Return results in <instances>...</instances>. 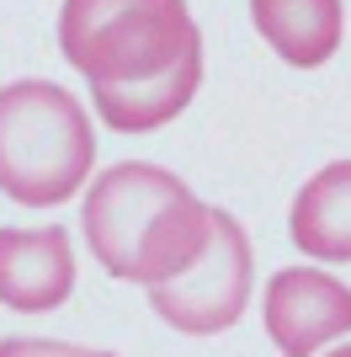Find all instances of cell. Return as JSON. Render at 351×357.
I'll use <instances>...</instances> for the list:
<instances>
[{
  "instance_id": "6da1fadb",
  "label": "cell",
  "mask_w": 351,
  "mask_h": 357,
  "mask_svg": "<svg viewBox=\"0 0 351 357\" xmlns=\"http://www.w3.org/2000/svg\"><path fill=\"white\" fill-rule=\"evenodd\" d=\"M58 48L117 134L176 123L203 86V32L187 0H64Z\"/></svg>"
},
{
  "instance_id": "7a4b0ae2",
  "label": "cell",
  "mask_w": 351,
  "mask_h": 357,
  "mask_svg": "<svg viewBox=\"0 0 351 357\" xmlns=\"http://www.w3.org/2000/svg\"><path fill=\"white\" fill-rule=\"evenodd\" d=\"M91 256L123 283H171L208 245V203L149 160H123L91 181L80 208Z\"/></svg>"
},
{
  "instance_id": "3957f363",
  "label": "cell",
  "mask_w": 351,
  "mask_h": 357,
  "mask_svg": "<svg viewBox=\"0 0 351 357\" xmlns=\"http://www.w3.org/2000/svg\"><path fill=\"white\" fill-rule=\"evenodd\" d=\"M91 112L54 80L0 86V192L22 208H58L91 181Z\"/></svg>"
},
{
  "instance_id": "277c9868",
  "label": "cell",
  "mask_w": 351,
  "mask_h": 357,
  "mask_svg": "<svg viewBox=\"0 0 351 357\" xmlns=\"http://www.w3.org/2000/svg\"><path fill=\"white\" fill-rule=\"evenodd\" d=\"M256 288V256L250 235L240 229L229 208H208V245L181 278L149 288V304L181 336H219L229 331L250 304Z\"/></svg>"
},
{
  "instance_id": "5b68a950",
  "label": "cell",
  "mask_w": 351,
  "mask_h": 357,
  "mask_svg": "<svg viewBox=\"0 0 351 357\" xmlns=\"http://www.w3.org/2000/svg\"><path fill=\"white\" fill-rule=\"evenodd\" d=\"M261 314L282 357H314L351 331V288L314 267H282L266 283Z\"/></svg>"
},
{
  "instance_id": "8992f818",
  "label": "cell",
  "mask_w": 351,
  "mask_h": 357,
  "mask_svg": "<svg viewBox=\"0 0 351 357\" xmlns=\"http://www.w3.org/2000/svg\"><path fill=\"white\" fill-rule=\"evenodd\" d=\"M75 294L70 229H0V304L16 314H48Z\"/></svg>"
},
{
  "instance_id": "52a82bcc",
  "label": "cell",
  "mask_w": 351,
  "mask_h": 357,
  "mask_svg": "<svg viewBox=\"0 0 351 357\" xmlns=\"http://www.w3.org/2000/svg\"><path fill=\"white\" fill-rule=\"evenodd\" d=\"M250 22L292 70H320L325 59H336L346 38L341 0H250Z\"/></svg>"
},
{
  "instance_id": "ba28073f",
  "label": "cell",
  "mask_w": 351,
  "mask_h": 357,
  "mask_svg": "<svg viewBox=\"0 0 351 357\" xmlns=\"http://www.w3.org/2000/svg\"><path fill=\"white\" fill-rule=\"evenodd\" d=\"M288 235L314 261H351V160H330L298 187Z\"/></svg>"
},
{
  "instance_id": "9c48e42d",
  "label": "cell",
  "mask_w": 351,
  "mask_h": 357,
  "mask_svg": "<svg viewBox=\"0 0 351 357\" xmlns=\"http://www.w3.org/2000/svg\"><path fill=\"white\" fill-rule=\"evenodd\" d=\"M0 357H117L102 347H75V342H48V336H6Z\"/></svg>"
},
{
  "instance_id": "30bf717a",
  "label": "cell",
  "mask_w": 351,
  "mask_h": 357,
  "mask_svg": "<svg viewBox=\"0 0 351 357\" xmlns=\"http://www.w3.org/2000/svg\"><path fill=\"white\" fill-rule=\"evenodd\" d=\"M330 357H351V342H346V347H336V352H330Z\"/></svg>"
}]
</instances>
